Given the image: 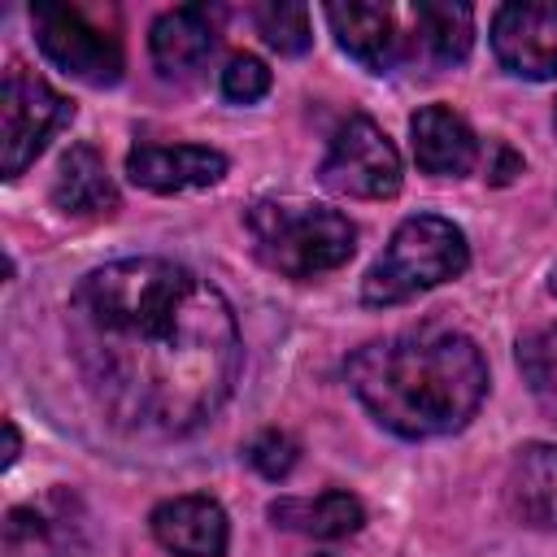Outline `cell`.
Listing matches in <instances>:
<instances>
[{
    "mask_svg": "<svg viewBox=\"0 0 557 557\" xmlns=\"http://www.w3.org/2000/svg\"><path fill=\"white\" fill-rule=\"evenodd\" d=\"M265 91H270V70H265L261 57L239 52V57L226 61V70H222V96H226V100L252 104V100H261Z\"/></svg>",
    "mask_w": 557,
    "mask_h": 557,
    "instance_id": "21",
    "label": "cell"
},
{
    "mask_svg": "<svg viewBox=\"0 0 557 557\" xmlns=\"http://www.w3.org/2000/svg\"><path fill=\"white\" fill-rule=\"evenodd\" d=\"M218 48V13L205 4L165 9L148 30V52L161 78H196Z\"/></svg>",
    "mask_w": 557,
    "mask_h": 557,
    "instance_id": "11",
    "label": "cell"
},
{
    "mask_svg": "<svg viewBox=\"0 0 557 557\" xmlns=\"http://www.w3.org/2000/svg\"><path fill=\"white\" fill-rule=\"evenodd\" d=\"M348 387L400 440L461 431L487 396V361L470 335L422 326L374 339L348 357Z\"/></svg>",
    "mask_w": 557,
    "mask_h": 557,
    "instance_id": "2",
    "label": "cell"
},
{
    "mask_svg": "<svg viewBox=\"0 0 557 557\" xmlns=\"http://www.w3.org/2000/svg\"><path fill=\"white\" fill-rule=\"evenodd\" d=\"M548 287H553V296H557V270H553V274H548Z\"/></svg>",
    "mask_w": 557,
    "mask_h": 557,
    "instance_id": "23",
    "label": "cell"
},
{
    "mask_svg": "<svg viewBox=\"0 0 557 557\" xmlns=\"http://www.w3.org/2000/svg\"><path fill=\"white\" fill-rule=\"evenodd\" d=\"M274 527L296 531V535H313V540H344L352 531H361L366 509L352 492H322V496H278L270 505Z\"/></svg>",
    "mask_w": 557,
    "mask_h": 557,
    "instance_id": "16",
    "label": "cell"
},
{
    "mask_svg": "<svg viewBox=\"0 0 557 557\" xmlns=\"http://www.w3.org/2000/svg\"><path fill=\"white\" fill-rule=\"evenodd\" d=\"M322 183L339 196L357 200H387L400 191V152L383 135L379 122L352 113L335 135L322 157Z\"/></svg>",
    "mask_w": 557,
    "mask_h": 557,
    "instance_id": "7",
    "label": "cell"
},
{
    "mask_svg": "<svg viewBox=\"0 0 557 557\" xmlns=\"http://www.w3.org/2000/svg\"><path fill=\"white\" fill-rule=\"evenodd\" d=\"M296 457H300L296 440H292L287 431H278V426H270V431L252 435V444H248V461H252V470H257V474H265V479H274V483L292 474Z\"/></svg>",
    "mask_w": 557,
    "mask_h": 557,
    "instance_id": "20",
    "label": "cell"
},
{
    "mask_svg": "<svg viewBox=\"0 0 557 557\" xmlns=\"http://www.w3.org/2000/svg\"><path fill=\"white\" fill-rule=\"evenodd\" d=\"M466 265H470V244H466L461 226L448 218H435V213H418L392 231L383 257L366 270L361 300L366 305H400L418 292H431V287L457 278Z\"/></svg>",
    "mask_w": 557,
    "mask_h": 557,
    "instance_id": "4",
    "label": "cell"
},
{
    "mask_svg": "<svg viewBox=\"0 0 557 557\" xmlns=\"http://www.w3.org/2000/svg\"><path fill=\"white\" fill-rule=\"evenodd\" d=\"M492 52L513 78H557V0H509L492 17Z\"/></svg>",
    "mask_w": 557,
    "mask_h": 557,
    "instance_id": "8",
    "label": "cell"
},
{
    "mask_svg": "<svg viewBox=\"0 0 557 557\" xmlns=\"http://www.w3.org/2000/svg\"><path fill=\"white\" fill-rule=\"evenodd\" d=\"M257 30L261 39L283 52V57H300L309 44H313V30H309V9L305 4H261L257 9Z\"/></svg>",
    "mask_w": 557,
    "mask_h": 557,
    "instance_id": "19",
    "label": "cell"
},
{
    "mask_svg": "<svg viewBox=\"0 0 557 557\" xmlns=\"http://www.w3.org/2000/svg\"><path fill=\"white\" fill-rule=\"evenodd\" d=\"M244 222L257 257L287 278L339 270L357 248V226L339 209L313 200H257Z\"/></svg>",
    "mask_w": 557,
    "mask_h": 557,
    "instance_id": "3",
    "label": "cell"
},
{
    "mask_svg": "<svg viewBox=\"0 0 557 557\" xmlns=\"http://www.w3.org/2000/svg\"><path fill=\"white\" fill-rule=\"evenodd\" d=\"M52 205L70 218H100L117 209V187L91 144H74L52 178Z\"/></svg>",
    "mask_w": 557,
    "mask_h": 557,
    "instance_id": "14",
    "label": "cell"
},
{
    "mask_svg": "<svg viewBox=\"0 0 557 557\" xmlns=\"http://www.w3.org/2000/svg\"><path fill=\"white\" fill-rule=\"evenodd\" d=\"M148 527H152V540L174 557H222L226 544H231L226 509L213 496H200V492L161 500L152 509Z\"/></svg>",
    "mask_w": 557,
    "mask_h": 557,
    "instance_id": "9",
    "label": "cell"
},
{
    "mask_svg": "<svg viewBox=\"0 0 557 557\" xmlns=\"http://www.w3.org/2000/svg\"><path fill=\"white\" fill-rule=\"evenodd\" d=\"M509 500L531 527L557 531V444H522L513 453Z\"/></svg>",
    "mask_w": 557,
    "mask_h": 557,
    "instance_id": "15",
    "label": "cell"
},
{
    "mask_svg": "<svg viewBox=\"0 0 557 557\" xmlns=\"http://www.w3.org/2000/svg\"><path fill=\"white\" fill-rule=\"evenodd\" d=\"M326 22H331L339 48L370 74H387L405 57V35L387 4H366V0L326 4Z\"/></svg>",
    "mask_w": 557,
    "mask_h": 557,
    "instance_id": "12",
    "label": "cell"
},
{
    "mask_svg": "<svg viewBox=\"0 0 557 557\" xmlns=\"http://www.w3.org/2000/svg\"><path fill=\"white\" fill-rule=\"evenodd\" d=\"M413 48H422L435 65H457L470 57L474 44V9L453 0H418L409 9Z\"/></svg>",
    "mask_w": 557,
    "mask_h": 557,
    "instance_id": "17",
    "label": "cell"
},
{
    "mask_svg": "<svg viewBox=\"0 0 557 557\" xmlns=\"http://www.w3.org/2000/svg\"><path fill=\"white\" fill-rule=\"evenodd\" d=\"M553 126H557V109H553Z\"/></svg>",
    "mask_w": 557,
    "mask_h": 557,
    "instance_id": "24",
    "label": "cell"
},
{
    "mask_svg": "<svg viewBox=\"0 0 557 557\" xmlns=\"http://www.w3.org/2000/svg\"><path fill=\"white\" fill-rule=\"evenodd\" d=\"M17 448H22V435H17V426H13V422H4V466H13V461H17Z\"/></svg>",
    "mask_w": 557,
    "mask_h": 557,
    "instance_id": "22",
    "label": "cell"
},
{
    "mask_svg": "<svg viewBox=\"0 0 557 557\" xmlns=\"http://www.w3.org/2000/svg\"><path fill=\"white\" fill-rule=\"evenodd\" d=\"M518 370L548 422H557V326L527 331L518 339Z\"/></svg>",
    "mask_w": 557,
    "mask_h": 557,
    "instance_id": "18",
    "label": "cell"
},
{
    "mask_svg": "<svg viewBox=\"0 0 557 557\" xmlns=\"http://www.w3.org/2000/svg\"><path fill=\"white\" fill-rule=\"evenodd\" d=\"M409 135H413L418 170H426L435 178H457V174L474 170V161H479V139H474L470 122L461 113H453L448 104L418 109L409 122Z\"/></svg>",
    "mask_w": 557,
    "mask_h": 557,
    "instance_id": "13",
    "label": "cell"
},
{
    "mask_svg": "<svg viewBox=\"0 0 557 557\" xmlns=\"http://www.w3.org/2000/svg\"><path fill=\"white\" fill-rule=\"evenodd\" d=\"M126 174L144 191L174 196L191 187H213L226 174V157L205 144H139L126 157Z\"/></svg>",
    "mask_w": 557,
    "mask_h": 557,
    "instance_id": "10",
    "label": "cell"
},
{
    "mask_svg": "<svg viewBox=\"0 0 557 557\" xmlns=\"http://www.w3.org/2000/svg\"><path fill=\"white\" fill-rule=\"evenodd\" d=\"M30 26H35L39 52L61 74H70L87 87H113L122 78V70H126L122 39L109 26H100L87 9H78V4H35Z\"/></svg>",
    "mask_w": 557,
    "mask_h": 557,
    "instance_id": "5",
    "label": "cell"
},
{
    "mask_svg": "<svg viewBox=\"0 0 557 557\" xmlns=\"http://www.w3.org/2000/svg\"><path fill=\"white\" fill-rule=\"evenodd\" d=\"M74 117V104L52 91L35 70L22 61H9L4 87H0V144H4V178H17L44 148L48 139Z\"/></svg>",
    "mask_w": 557,
    "mask_h": 557,
    "instance_id": "6",
    "label": "cell"
},
{
    "mask_svg": "<svg viewBox=\"0 0 557 557\" xmlns=\"http://www.w3.org/2000/svg\"><path fill=\"white\" fill-rule=\"evenodd\" d=\"M65 331L100 413L157 440L213 418L244 352L226 296L161 257H126L83 274L65 305Z\"/></svg>",
    "mask_w": 557,
    "mask_h": 557,
    "instance_id": "1",
    "label": "cell"
}]
</instances>
